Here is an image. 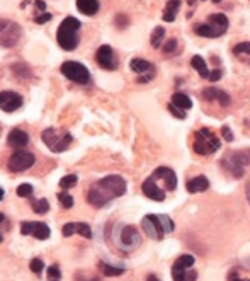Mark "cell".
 I'll return each instance as SVG.
<instances>
[{"mask_svg":"<svg viewBox=\"0 0 250 281\" xmlns=\"http://www.w3.org/2000/svg\"><path fill=\"white\" fill-rule=\"evenodd\" d=\"M126 193V181L121 176H107L90 186L87 193V201L92 206L102 208L114 198H119Z\"/></svg>","mask_w":250,"mask_h":281,"instance_id":"6da1fadb","label":"cell"},{"mask_svg":"<svg viewBox=\"0 0 250 281\" xmlns=\"http://www.w3.org/2000/svg\"><path fill=\"white\" fill-rule=\"evenodd\" d=\"M143 232L154 241H162L167 234L173 232V221L167 215H147L141 220Z\"/></svg>","mask_w":250,"mask_h":281,"instance_id":"7a4b0ae2","label":"cell"},{"mask_svg":"<svg viewBox=\"0 0 250 281\" xmlns=\"http://www.w3.org/2000/svg\"><path fill=\"white\" fill-rule=\"evenodd\" d=\"M78 29L80 20L75 17H67L61 20L57 33V41L65 51H74L78 46Z\"/></svg>","mask_w":250,"mask_h":281,"instance_id":"3957f363","label":"cell"},{"mask_svg":"<svg viewBox=\"0 0 250 281\" xmlns=\"http://www.w3.org/2000/svg\"><path fill=\"white\" fill-rule=\"evenodd\" d=\"M250 164V150H235L228 152L223 159H221V165L227 172H230L233 178L240 179L244 178L245 169Z\"/></svg>","mask_w":250,"mask_h":281,"instance_id":"277c9868","label":"cell"},{"mask_svg":"<svg viewBox=\"0 0 250 281\" xmlns=\"http://www.w3.org/2000/svg\"><path fill=\"white\" fill-rule=\"evenodd\" d=\"M221 141L210 128H201V130L196 131L194 135V143H192V148L196 154L199 155H211L220 148Z\"/></svg>","mask_w":250,"mask_h":281,"instance_id":"5b68a950","label":"cell"},{"mask_svg":"<svg viewBox=\"0 0 250 281\" xmlns=\"http://www.w3.org/2000/svg\"><path fill=\"white\" fill-rule=\"evenodd\" d=\"M228 29V19L225 14L216 12V14H211L210 19H208L206 24H199L196 26V34L204 38H218L221 34H225Z\"/></svg>","mask_w":250,"mask_h":281,"instance_id":"8992f818","label":"cell"},{"mask_svg":"<svg viewBox=\"0 0 250 281\" xmlns=\"http://www.w3.org/2000/svg\"><path fill=\"white\" fill-rule=\"evenodd\" d=\"M41 138H43V141L48 145V148H50L51 152H55V154L65 152L72 145V141H74V137H72L70 133H67V131H57L53 130V128L44 130Z\"/></svg>","mask_w":250,"mask_h":281,"instance_id":"52a82bcc","label":"cell"},{"mask_svg":"<svg viewBox=\"0 0 250 281\" xmlns=\"http://www.w3.org/2000/svg\"><path fill=\"white\" fill-rule=\"evenodd\" d=\"M194 266V258L189 254H182L175 259L172 266V278L173 281H196L197 273Z\"/></svg>","mask_w":250,"mask_h":281,"instance_id":"ba28073f","label":"cell"},{"mask_svg":"<svg viewBox=\"0 0 250 281\" xmlns=\"http://www.w3.org/2000/svg\"><path fill=\"white\" fill-rule=\"evenodd\" d=\"M22 36V27L14 20L0 19V46L12 48L19 43Z\"/></svg>","mask_w":250,"mask_h":281,"instance_id":"9c48e42d","label":"cell"},{"mask_svg":"<svg viewBox=\"0 0 250 281\" xmlns=\"http://www.w3.org/2000/svg\"><path fill=\"white\" fill-rule=\"evenodd\" d=\"M60 70L68 80L75 82V84H89L90 82L89 68L85 65L78 63V61H65Z\"/></svg>","mask_w":250,"mask_h":281,"instance_id":"30bf717a","label":"cell"},{"mask_svg":"<svg viewBox=\"0 0 250 281\" xmlns=\"http://www.w3.org/2000/svg\"><path fill=\"white\" fill-rule=\"evenodd\" d=\"M34 162H36V159H34L33 154H29L26 150H17L9 159V169L12 172H24L29 167H33Z\"/></svg>","mask_w":250,"mask_h":281,"instance_id":"8fae6325","label":"cell"},{"mask_svg":"<svg viewBox=\"0 0 250 281\" xmlns=\"http://www.w3.org/2000/svg\"><path fill=\"white\" fill-rule=\"evenodd\" d=\"M162 189L165 191H173L177 187V178H175V172L169 167H158L154 171V174L150 176Z\"/></svg>","mask_w":250,"mask_h":281,"instance_id":"7c38bea8","label":"cell"},{"mask_svg":"<svg viewBox=\"0 0 250 281\" xmlns=\"http://www.w3.org/2000/svg\"><path fill=\"white\" fill-rule=\"evenodd\" d=\"M20 234L33 235L38 241H46V239L50 237L51 230L43 221H22V223H20Z\"/></svg>","mask_w":250,"mask_h":281,"instance_id":"4fadbf2b","label":"cell"},{"mask_svg":"<svg viewBox=\"0 0 250 281\" xmlns=\"http://www.w3.org/2000/svg\"><path fill=\"white\" fill-rule=\"evenodd\" d=\"M119 241H121V245H123L124 251H133V249H136L138 245L141 244V235L136 227L126 225V227L121 228Z\"/></svg>","mask_w":250,"mask_h":281,"instance_id":"5bb4252c","label":"cell"},{"mask_svg":"<svg viewBox=\"0 0 250 281\" xmlns=\"http://www.w3.org/2000/svg\"><path fill=\"white\" fill-rule=\"evenodd\" d=\"M96 61L104 68V70H116L117 68L116 57H114V51L109 44L99 46V50L96 51Z\"/></svg>","mask_w":250,"mask_h":281,"instance_id":"9a60e30c","label":"cell"},{"mask_svg":"<svg viewBox=\"0 0 250 281\" xmlns=\"http://www.w3.org/2000/svg\"><path fill=\"white\" fill-rule=\"evenodd\" d=\"M130 67H131V70H133V72L140 74V77H138V82H140V84L150 82L152 79H154V75H155L154 65H152L150 61H147V60H141V58H135V60H131Z\"/></svg>","mask_w":250,"mask_h":281,"instance_id":"2e32d148","label":"cell"},{"mask_svg":"<svg viewBox=\"0 0 250 281\" xmlns=\"http://www.w3.org/2000/svg\"><path fill=\"white\" fill-rule=\"evenodd\" d=\"M22 96L14 91H2L0 92V109L5 113H14L22 106Z\"/></svg>","mask_w":250,"mask_h":281,"instance_id":"e0dca14e","label":"cell"},{"mask_svg":"<svg viewBox=\"0 0 250 281\" xmlns=\"http://www.w3.org/2000/svg\"><path fill=\"white\" fill-rule=\"evenodd\" d=\"M61 234L65 237H72L74 234H78L85 239L92 237V230L87 223H82V221H70V223H65L63 228H61Z\"/></svg>","mask_w":250,"mask_h":281,"instance_id":"ac0fdd59","label":"cell"},{"mask_svg":"<svg viewBox=\"0 0 250 281\" xmlns=\"http://www.w3.org/2000/svg\"><path fill=\"white\" fill-rule=\"evenodd\" d=\"M141 189H143L145 196L150 198V200H154V201H164L165 200V191L162 189V187L158 186L152 178L145 179L143 184H141Z\"/></svg>","mask_w":250,"mask_h":281,"instance_id":"d6986e66","label":"cell"},{"mask_svg":"<svg viewBox=\"0 0 250 281\" xmlns=\"http://www.w3.org/2000/svg\"><path fill=\"white\" fill-rule=\"evenodd\" d=\"M203 99L206 100H218L221 106H230V96H228L225 91H220V89H214V87H208L203 89Z\"/></svg>","mask_w":250,"mask_h":281,"instance_id":"ffe728a7","label":"cell"},{"mask_svg":"<svg viewBox=\"0 0 250 281\" xmlns=\"http://www.w3.org/2000/svg\"><path fill=\"white\" fill-rule=\"evenodd\" d=\"M27 141H29V137H27L26 131L20 130V128H14V130L9 133V137H7V143H9L10 147H14V148L26 147Z\"/></svg>","mask_w":250,"mask_h":281,"instance_id":"44dd1931","label":"cell"},{"mask_svg":"<svg viewBox=\"0 0 250 281\" xmlns=\"http://www.w3.org/2000/svg\"><path fill=\"white\" fill-rule=\"evenodd\" d=\"M210 187V181H208L206 176H197V178L191 179L187 182V191L189 193H203Z\"/></svg>","mask_w":250,"mask_h":281,"instance_id":"7402d4cb","label":"cell"},{"mask_svg":"<svg viewBox=\"0 0 250 281\" xmlns=\"http://www.w3.org/2000/svg\"><path fill=\"white\" fill-rule=\"evenodd\" d=\"M77 9L85 16H96L99 10V0H77Z\"/></svg>","mask_w":250,"mask_h":281,"instance_id":"603a6c76","label":"cell"},{"mask_svg":"<svg viewBox=\"0 0 250 281\" xmlns=\"http://www.w3.org/2000/svg\"><path fill=\"white\" fill-rule=\"evenodd\" d=\"M191 65H192V68H194V70H196L197 74H199L203 79H210L211 72L208 70L206 61H204V58L201 57V55H194V57L191 58Z\"/></svg>","mask_w":250,"mask_h":281,"instance_id":"cb8c5ba5","label":"cell"},{"mask_svg":"<svg viewBox=\"0 0 250 281\" xmlns=\"http://www.w3.org/2000/svg\"><path fill=\"white\" fill-rule=\"evenodd\" d=\"M179 7H180V0H169L164 9V20H167V22H173Z\"/></svg>","mask_w":250,"mask_h":281,"instance_id":"d4e9b609","label":"cell"},{"mask_svg":"<svg viewBox=\"0 0 250 281\" xmlns=\"http://www.w3.org/2000/svg\"><path fill=\"white\" fill-rule=\"evenodd\" d=\"M172 104L173 106H177V107H180V109H184V111H187V109H191L192 107V100L189 99V97L186 96V94H182V92H175L172 96Z\"/></svg>","mask_w":250,"mask_h":281,"instance_id":"484cf974","label":"cell"},{"mask_svg":"<svg viewBox=\"0 0 250 281\" xmlns=\"http://www.w3.org/2000/svg\"><path fill=\"white\" fill-rule=\"evenodd\" d=\"M164 36H165V29L160 26H157L152 33V38H150V43L154 48H160L162 41H164Z\"/></svg>","mask_w":250,"mask_h":281,"instance_id":"4316f807","label":"cell"},{"mask_svg":"<svg viewBox=\"0 0 250 281\" xmlns=\"http://www.w3.org/2000/svg\"><path fill=\"white\" fill-rule=\"evenodd\" d=\"M99 266H100V271H102L106 276H119L124 273L123 268H116V266L106 264V262H99Z\"/></svg>","mask_w":250,"mask_h":281,"instance_id":"83f0119b","label":"cell"},{"mask_svg":"<svg viewBox=\"0 0 250 281\" xmlns=\"http://www.w3.org/2000/svg\"><path fill=\"white\" fill-rule=\"evenodd\" d=\"M31 206H33V210L36 211V213L43 215L46 213L48 210H50V203H48V200H33V203H31Z\"/></svg>","mask_w":250,"mask_h":281,"instance_id":"f1b7e54d","label":"cell"},{"mask_svg":"<svg viewBox=\"0 0 250 281\" xmlns=\"http://www.w3.org/2000/svg\"><path fill=\"white\" fill-rule=\"evenodd\" d=\"M77 181H78L77 174H68V176H65V178H61L60 187L67 191V189H70V187H74L75 184H77Z\"/></svg>","mask_w":250,"mask_h":281,"instance_id":"f546056e","label":"cell"},{"mask_svg":"<svg viewBox=\"0 0 250 281\" xmlns=\"http://www.w3.org/2000/svg\"><path fill=\"white\" fill-rule=\"evenodd\" d=\"M29 268H31V271H33L34 275H38V276H39L41 273H43V269H44V262L41 261L39 258H34V259H31Z\"/></svg>","mask_w":250,"mask_h":281,"instance_id":"4dcf8cb0","label":"cell"},{"mask_svg":"<svg viewBox=\"0 0 250 281\" xmlns=\"http://www.w3.org/2000/svg\"><path fill=\"white\" fill-rule=\"evenodd\" d=\"M16 193H17V196H20V198H31L33 196V186L27 184V182H24V184L17 186Z\"/></svg>","mask_w":250,"mask_h":281,"instance_id":"1f68e13d","label":"cell"},{"mask_svg":"<svg viewBox=\"0 0 250 281\" xmlns=\"http://www.w3.org/2000/svg\"><path fill=\"white\" fill-rule=\"evenodd\" d=\"M14 74L16 75H19L20 79H27V77H31V72H29V68L26 67V65H22V63H17V65H14Z\"/></svg>","mask_w":250,"mask_h":281,"instance_id":"d6a6232c","label":"cell"},{"mask_svg":"<svg viewBox=\"0 0 250 281\" xmlns=\"http://www.w3.org/2000/svg\"><path fill=\"white\" fill-rule=\"evenodd\" d=\"M58 200H60V204L63 208H72L74 206V198L68 193H58Z\"/></svg>","mask_w":250,"mask_h":281,"instance_id":"836d02e7","label":"cell"},{"mask_svg":"<svg viewBox=\"0 0 250 281\" xmlns=\"http://www.w3.org/2000/svg\"><path fill=\"white\" fill-rule=\"evenodd\" d=\"M48 278L50 280H61V271H60V266L58 264H51L48 268Z\"/></svg>","mask_w":250,"mask_h":281,"instance_id":"e575fe53","label":"cell"},{"mask_svg":"<svg viewBox=\"0 0 250 281\" xmlns=\"http://www.w3.org/2000/svg\"><path fill=\"white\" fill-rule=\"evenodd\" d=\"M233 55H249L250 57V43H240L233 48Z\"/></svg>","mask_w":250,"mask_h":281,"instance_id":"d590c367","label":"cell"},{"mask_svg":"<svg viewBox=\"0 0 250 281\" xmlns=\"http://www.w3.org/2000/svg\"><path fill=\"white\" fill-rule=\"evenodd\" d=\"M167 109H169L170 113H172L175 118H179V120H186V111L180 109V107H177V106H173L172 102H170L169 106H167Z\"/></svg>","mask_w":250,"mask_h":281,"instance_id":"8d00e7d4","label":"cell"},{"mask_svg":"<svg viewBox=\"0 0 250 281\" xmlns=\"http://www.w3.org/2000/svg\"><path fill=\"white\" fill-rule=\"evenodd\" d=\"M114 24H116L119 29H124V27L130 24V19L126 17V14H117L116 19H114Z\"/></svg>","mask_w":250,"mask_h":281,"instance_id":"74e56055","label":"cell"},{"mask_svg":"<svg viewBox=\"0 0 250 281\" xmlns=\"http://www.w3.org/2000/svg\"><path fill=\"white\" fill-rule=\"evenodd\" d=\"M175 50H177V40H175V38H170V40L164 44V53L170 55V53H173Z\"/></svg>","mask_w":250,"mask_h":281,"instance_id":"f35d334b","label":"cell"},{"mask_svg":"<svg viewBox=\"0 0 250 281\" xmlns=\"http://www.w3.org/2000/svg\"><path fill=\"white\" fill-rule=\"evenodd\" d=\"M51 19H53V14L43 12V14H39V16L34 17V22H36V24H44V22H48V20H51Z\"/></svg>","mask_w":250,"mask_h":281,"instance_id":"ab89813d","label":"cell"},{"mask_svg":"<svg viewBox=\"0 0 250 281\" xmlns=\"http://www.w3.org/2000/svg\"><path fill=\"white\" fill-rule=\"evenodd\" d=\"M75 281H99L97 276H87L85 273H77L75 275Z\"/></svg>","mask_w":250,"mask_h":281,"instance_id":"60d3db41","label":"cell"},{"mask_svg":"<svg viewBox=\"0 0 250 281\" xmlns=\"http://www.w3.org/2000/svg\"><path fill=\"white\" fill-rule=\"evenodd\" d=\"M221 135H223V138L227 141H233V135H231V131H230V128H228V126L221 128Z\"/></svg>","mask_w":250,"mask_h":281,"instance_id":"b9f144b4","label":"cell"},{"mask_svg":"<svg viewBox=\"0 0 250 281\" xmlns=\"http://www.w3.org/2000/svg\"><path fill=\"white\" fill-rule=\"evenodd\" d=\"M220 77H221V68H216V70H213V72L210 74V80H211V82L220 80Z\"/></svg>","mask_w":250,"mask_h":281,"instance_id":"7bdbcfd3","label":"cell"},{"mask_svg":"<svg viewBox=\"0 0 250 281\" xmlns=\"http://www.w3.org/2000/svg\"><path fill=\"white\" fill-rule=\"evenodd\" d=\"M34 5H36V9H39V10L46 9V2H43V0H36V2H34Z\"/></svg>","mask_w":250,"mask_h":281,"instance_id":"ee69618b","label":"cell"},{"mask_svg":"<svg viewBox=\"0 0 250 281\" xmlns=\"http://www.w3.org/2000/svg\"><path fill=\"white\" fill-rule=\"evenodd\" d=\"M3 221H5V215L2 213V211H0V227H2V223ZM3 241V235H2V232H0V242Z\"/></svg>","mask_w":250,"mask_h":281,"instance_id":"f6af8a7d","label":"cell"},{"mask_svg":"<svg viewBox=\"0 0 250 281\" xmlns=\"http://www.w3.org/2000/svg\"><path fill=\"white\" fill-rule=\"evenodd\" d=\"M147 281H160V280H158L155 275H148V276H147Z\"/></svg>","mask_w":250,"mask_h":281,"instance_id":"bcb514c9","label":"cell"},{"mask_svg":"<svg viewBox=\"0 0 250 281\" xmlns=\"http://www.w3.org/2000/svg\"><path fill=\"white\" fill-rule=\"evenodd\" d=\"M247 200H249V203H250V182H249V186H247Z\"/></svg>","mask_w":250,"mask_h":281,"instance_id":"7dc6e473","label":"cell"},{"mask_svg":"<svg viewBox=\"0 0 250 281\" xmlns=\"http://www.w3.org/2000/svg\"><path fill=\"white\" fill-rule=\"evenodd\" d=\"M2 200H3V189L0 187V201H2Z\"/></svg>","mask_w":250,"mask_h":281,"instance_id":"c3c4849f","label":"cell"},{"mask_svg":"<svg viewBox=\"0 0 250 281\" xmlns=\"http://www.w3.org/2000/svg\"><path fill=\"white\" fill-rule=\"evenodd\" d=\"M233 281H250V280H237V278H235Z\"/></svg>","mask_w":250,"mask_h":281,"instance_id":"681fc988","label":"cell"},{"mask_svg":"<svg viewBox=\"0 0 250 281\" xmlns=\"http://www.w3.org/2000/svg\"><path fill=\"white\" fill-rule=\"evenodd\" d=\"M213 2H214V3H220V2H221V0H213Z\"/></svg>","mask_w":250,"mask_h":281,"instance_id":"f907efd6","label":"cell"},{"mask_svg":"<svg viewBox=\"0 0 250 281\" xmlns=\"http://www.w3.org/2000/svg\"><path fill=\"white\" fill-rule=\"evenodd\" d=\"M50 281H58V280H50Z\"/></svg>","mask_w":250,"mask_h":281,"instance_id":"816d5d0a","label":"cell"}]
</instances>
